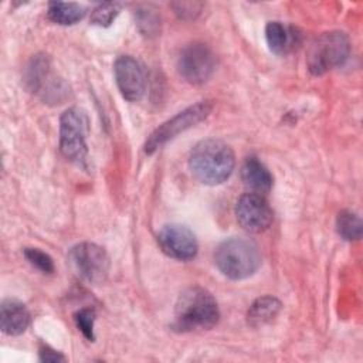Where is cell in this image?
I'll return each mask as SVG.
<instances>
[{
    "instance_id": "1",
    "label": "cell",
    "mask_w": 363,
    "mask_h": 363,
    "mask_svg": "<svg viewBox=\"0 0 363 363\" xmlns=\"http://www.w3.org/2000/svg\"><path fill=\"white\" fill-rule=\"evenodd\" d=\"M235 157L233 149L220 139L200 140L190 152L189 169L196 180L207 186L224 183L233 173Z\"/></svg>"
},
{
    "instance_id": "2",
    "label": "cell",
    "mask_w": 363,
    "mask_h": 363,
    "mask_svg": "<svg viewBox=\"0 0 363 363\" xmlns=\"http://www.w3.org/2000/svg\"><path fill=\"white\" fill-rule=\"evenodd\" d=\"M218 319V305L207 289L190 286L179 295L174 308V329L180 332L211 329L217 325Z\"/></svg>"
},
{
    "instance_id": "3",
    "label": "cell",
    "mask_w": 363,
    "mask_h": 363,
    "mask_svg": "<svg viewBox=\"0 0 363 363\" xmlns=\"http://www.w3.org/2000/svg\"><path fill=\"white\" fill-rule=\"evenodd\" d=\"M214 264L224 277L240 281L257 272L261 265V255L258 247L251 240L231 237L217 245Z\"/></svg>"
},
{
    "instance_id": "4",
    "label": "cell",
    "mask_w": 363,
    "mask_h": 363,
    "mask_svg": "<svg viewBox=\"0 0 363 363\" xmlns=\"http://www.w3.org/2000/svg\"><path fill=\"white\" fill-rule=\"evenodd\" d=\"M350 54L349 37L342 31H328L318 35L309 45L306 65L311 74L323 75L346 62Z\"/></svg>"
},
{
    "instance_id": "5",
    "label": "cell",
    "mask_w": 363,
    "mask_h": 363,
    "mask_svg": "<svg viewBox=\"0 0 363 363\" xmlns=\"http://www.w3.org/2000/svg\"><path fill=\"white\" fill-rule=\"evenodd\" d=\"M88 118L79 108H69L60 118V149L72 163L84 166L88 156L86 147Z\"/></svg>"
},
{
    "instance_id": "6",
    "label": "cell",
    "mask_w": 363,
    "mask_h": 363,
    "mask_svg": "<svg viewBox=\"0 0 363 363\" xmlns=\"http://www.w3.org/2000/svg\"><path fill=\"white\" fill-rule=\"evenodd\" d=\"M68 261L75 274L88 284L99 285L105 282L109 274V255L95 242H79L68 254Z\"/></svg>"
},
{
    "instance_id": "7",
    "label": "cell",
    "mask_w": 363,
    "mask_h": 363,
    "mask_svg": "<svg viewBox=\"0 0 363 363\" xmlns=\"http://www.w3.org/2000/svg\"><path fill=\"white\" fill-rule=\"evenodd\" d=\"M211 111L213 104L210 101H201L176 113L173 118L163 122L150 133L145 143V152L147 155H152L160 146L176 138L179 133L190 129L196 123L206 119L211 113Z\"/></svg>"
},
{
    "instance_id": "8",
    "label": "cell",
    "mask_w": 363,
    "mask_h": 363,
    "mask_svg": "<svg viewBox=\"0 0 363 363\" xmlns=\"http://www.w3.org/2000/svg\"><path fill=\"white\" fill-rule=\"evenodd\" d=\"M216 69V55L211 48L203 43L186 45L177 58V71L180 77L193 85L204 84Z\"/></svg>"
},
{
    "instance_id": "9",
    "label": "cell",
    "mask_w": 363,
    "mask_h": 363,
    "mask_svg": "<svg viewBox=\"0 0 363 363\" xmlns=\"http://www.w3.org/2000/svg\"><path fill=\"white\" fill-rule=\"evenodd\" d=\"M238 224L250 233L265 231L272 223V208L262 194L245 193L235 204Z\"/></svg>"
},
{
    "instance_id": "10",
    "label": "cell",
    "mask_w": 363,
    "mask_h": 363,
    "mask_svg": "<svg viewBox=\"0 0 363 363\" xmlns=\"http://www.w3.org/2000/svg\"><path fill=\"white\" fill-rule=\"evenodd\" d=\"M162 251L170 258L189 261L197 255L199 244L193 231L183 224H166L157 233Z\"/></svg>"
},
{
    "instance_id": "11",
    "label": "cell",
    "mask_w": 363,
    "mask_h": 363,
    "mask_svg": "<svg viewBox=\"0 0 363 363\" xmlns=\"http://www.w3.org/2000/svg\"><path fill=\"white\" fill-rule=\"evenodd\" d=\"M115 81L121 95L130 101H139L146 91V75L142 64L132 55H121L113 65Z\"/></svg>"
},
{
    "instance_id": "12",
    "label": "cell",
    "mask_w": 363,
    "mask_h": 363,
    "mask_svg": "<svg viewBox=\"0 0 363 363\" xmlns=\"http://www.w3.org/2000/svg\"><path fill=\"white\" fill-rule=\"evenodd\" d=\"M30 325V312L17 299H4L0 306V328L6 335L17 336Z\"/></svg>"
},
{
    "instance_id": "13",
    "label": "cell",
    "mask_w": 363,
    "mask_h": 363,
    "mask_svg": "<svg viewBox=\"0 0 363 363\" xmlns=\"http://www.w3.org/2000/svg\"><path fill=\"white\" fill-rule=\"evenodd\" d=\"M241 180L250 193L267 194L274 184L272 174L257 157H247L241 166Z\"/></svg>"
},
{
    "instance_id": "14",
    "label": "cell",
    "mask_w": 363,
    "mask_h": 363,
    "mask_svg": "<svg viewBox=\"0 0 363 363\" xmlns=\"http://www.w3.org/2000/svg\"><path fill=\"white\" fill-rule=\"evenodd\" d=\"M265 38L269 50L277 55H285L301 41V34L292 26L281 21H269L265 27Z\"/></svg>"
},
{
    "instance_id": "15",
    "label": "cell",
    "mask_w": 363,
    "mask_h": 363,
    "mask_svg": "<svg viewBox=\"0 0 363 363\" xmlns=\"http://www.w3.org/2000/svg\"><path fill=\"white\" fill-rule=\"evenodd\" d=\"M281 308L282 305L279 299H277L275 296H271V295L261 296L255 299L250 306L247 312V322L252 328L264 326L272 322L278 316Z\"/></svg>"
},
{
    "instance_id": "16",
    "label": "cell",
    "mask_w": 363,
    "mask_h": 363,
    "mask_svg": "<svg viewBox=\"0 0 363 363\" xmlns=\"http://www.w3.org/2000/svg\"><path fill=\"white\" fill-rule=\"evenodd\" d=\"M86 9L74 1H51L48 3V18L60 26H72L84 18Z\"/></svg>"
},
{
    "instance_id": "17",
    "label": "cell",
    "mask_w": 363,
    "mask_h": 363,
    "mask_svg": "<svg viewBox=\"0 0 363 363\" xmlns=\"http://www.w3.org/2000/svg\"><path fill=\"white\" fill-rule=\"evenodd\" d=\"M50 75V61L45 55H35L26 68L24 81L30 91L41 92Z\"/></svg>"
},
{
    "instance_id": "18",
    "label": "cell",
    "mask_w": 363,
    "mask_h": 363,
    "mask_svg": "<svg viewBox=\"0 0 363 363\" xmlns=\"http://www.w3.org/2000/svg\"><path fill=\"white\" fill-rule=\"evenodd\" d=\"M336 231L346 241H357L362 237V220L357 214L343 210L336 217Z\"/></svg>"
},
{
    "instance_id": "19",
    "label": "cell",
    "mask_w": 363,
    "mask_h": 363,
    "mask_svg": "<svg viewBox=\"0 0 363 363\" xmlns=\"http://www.w3.org/2000/svg\"><path fill=\"white\" fill-rule=\"evenodd\" d=\"M121 9H122V4L116 3V1L99 3L91 11V23L95 26H99V27H108L116 18Z\"/></svg>"
},
{
    "instance_id": "20",
    "label": "cell",
    "mask_w": 363,
    "mask_h": 363,
    "mask_svg": "<svg viewBox=\"0 0 363 363\" xmlns=\"http://www.w3.org/2000/svg\"><path fill=\"white\" fill-rule=\"evenodd\" d=\"M136 24L143 35H156L160 31V17L153 10L142 9L136 11Z\"/></svg>"
},
{
    "instance_id": "21",
    "label": "cell",
    "mask_w": 363,
    "mask_h": 363,
    "mask_svg": "<svg viewBox=\"0 0 363 363\" xmlns=\"http://www.w3.org/2000/svg\"><path fill=\"white\" fill-rule=\"evenodd\" d=\"M24 257L33 267H35L41 272H44V274L54 272L52 258L47 252H44L38 248H24Z\"/></svg>"
},
{
    "instance_id": "22",
    "label": "cell",
    "mask_w": 363,
    "mask_h": 363,
    "mask_svg": "<svg viewBox=\"0 0 363 363\" xmlns=\"http://www.w3.org/2000/svg\"><path fill=\"white\" fill-rule=\"evenodd\" d=\"M95 311L91 309V308H84V309H79L75 315H74V319H75V323H77V328L81 330V333L88 339V340H94L95 339V335H94V322H95Z\"/></svg>"
},
{
    "instance_id": "23",
    "label": "cell",
    "mask_w": 363,
    "mask_h": 363,
    "mask_svg": "<svg viewBox=\"0 0 363 363\" xmlns=\"http://www.w3.org/2000/svg\"><path fill=\"white\" fill-rule=\"evenodd\" d=\"M172 7L174 9V13L182 20H193L196 18L203 7V3L197 1H177L173 3Z\"/></svg>"
},
{
    "instance_id": "24",
    "label": "cell",
    "mask_w": 363,
    "mask_h": 363,
    "mask_svg": "<svg viewBox=\"0 0 363 363\" xmlns=\"http://www.w3.org/2000/svg\"><path fill=\"white\" fill-rule=\"evenodd\" d=\"M40 359L43 362H51V363H54V362H64L65 360V357L60 352L51 349L50 346H44V345L40 347Z\"/></svg>"
}]
</instances>
